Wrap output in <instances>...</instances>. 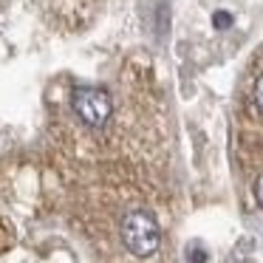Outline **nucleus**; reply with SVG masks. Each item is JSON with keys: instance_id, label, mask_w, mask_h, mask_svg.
I'll return each instance as SVG.
<instances>
[{"instance_id": "obj_1", "label": "nucleus", "mask_w": 263, "mask_h": 263, "mask_svg": "<svg viewBox=\"0 0 263 263\" xmlns=\"http://www.w3.org/2000/svg\"><path fill=\"white\" fill-rule=\"evenodd\" d=\"M119 232H122L125 249L130 252V255H136V257L156 255V249H159V243H161L159 223H156V218L150 215V212H144V210L127 212V215L122 218Z\"/></svg>"}, {"instance_id": "obj_2", "label": "nucleus", "mask_w": 263, "mask_h": 263, "mask_svg": "<svg viewBox=\"0 0 263 263\" xmlns=\"http://www.w3.org/2000/svg\"><path fill=\"white\" fill-rule=\"evenodd\" d=\"M71 108L77 110V116H80L85 125L102 127L105 122L110 119L114 102H110V97L105 91H99V88H77V91L71 93Z\"/></svg>"}, {"instance_id": "obj_3", "label": "nucleus", "mask_w": 263, "mask_h": 263, "mask_svg": "<svg viewBox=\"0 0 263 263\" xmlns=\"http://www.w3.org/2000/svg\"><path fill=\"white\" fill-rule=\"evenodd\" d=\"M252 97H255V108L263 114V74L257 77V82H255V93H252Z\"/></svg>"}, {"instance_id": "obj_4", "label": "nucleus", "mask_w": 263, "mask_h": 263, "mask_svg": "<svg viewBox=\"0 0 263 263\" xmlns=\"http://www.w3.org/2000/svg\"><path fill=\"white\" fill-rule=\"evenodd\" d=\"M215 26L218 29H227V26H232V17H229L227 12H218L215 14Z\"/></svg>"}, {"instance_id": "obj_5", "label": "nucleus", "mask_w": 263, "mask_h": 263, "mask_svg": "<svg viewBox=\"0 0 263 263\" xmlns=\"http://www.w3.org/2000/svg\"><path fill=\"white\" fill-rule=\"evenodd\" d=\"M255 198H257V204L263 206V176L255 181Z\"/></svg>"}]
</instances>
